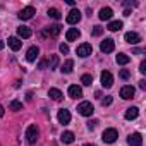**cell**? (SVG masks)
<instances>
[{
    "label": "cell",
    "mask_w": 146,
    "mask_h": 146,
    "mask_svg": "<svg viewBox=\"0 0 146 146\" xmlns=\"http://www.w3.org/2000/svg\"><path fill=\"white\" fill-rule=\"evenodd\" d=\"M134 93H136L134 86H124V88L120 90V96H122L124 100H131V98H134Z\"/></svg>",
    "instance_id": "9a60e30c"
},
{
    "label": "cell",
    "mask_w": 146,
    "mask_h": 146,
    "mask_svg": "<svg viewBox=\"0 0 146 146\" xmlns=\"http://www.w3.org/2000/svg\"><path fill=\"white\" fill-rule=\"evenodd\" d=\"M57 119H58V122L60 124H69L70 122V112L69 110H65V108H62V110H58V113H57Z\"/></svg>",
    "instance_id": "7c38bea8"
},
{
    "label": "cell",
    "mask_w": 146,
    "mask_h": 146,
    "mask_svg": "<svg viewBox=\"0 0 146 146\" xmlns=\"http://www.w3.org/2000/svg\"><path fill=\"white\" fill-rule=\"evenodd\" d=\"M58 33H60V26L58 24H53V26L46 28V35H50V36H57Z\"/></svg>",
    "instance_id": "d4e9b609"
},
{
    "label": "cell",
    "mask_w": 146,
    "mask_h": 146,
    "mask_svg": "<svg viewBox=\"0 0 146 146\" xmlns=\"http://www.w3.org/2000/svg\"><path fill=\"white\" fill-rule=\"evenodd\" d=\"M137 115H139V108L137 107H129L125 110V119L127 120H134V119H137Z\"/></svg>",
    "instance_id": "ffe728a7"
},
{
    "label": "cell",
    "mask_w": 146,
    "mask_h": 146,
    "mask_svg": "<svg viewBox=\"0 0 146 146\" xmlns=\"http://www.w3.org/2000/svg\"><path fill=\"white\" fill-rule=\"evenodd\" d=\"M110 103H112V96H107V98L102 100V105H103V107H108Z\"/></svg>",
    "instance_id": "d6a6232c"
},
{
    "label": "cell",
    "mask_w": 146,
    "mask_h": 146,
    "mask_svg": "<svg viewBox=\"0 0 146 146\" xmlns=\"http://www.w3.org/2000/svg\"><path fill=\"white\" fill-rule=\"evenodd\" d=\"M102 33H103V28H102V26H95V28H93V31H91V35H93V36H100Z\"/></svg>",
    "instance_id": "4dcf8cb0"
},
{
    "label": "cell",
    "mask_w": 146,
    "mask_h": 146,
    "mask_svg": "<svg viewBox=\"0 0 146 146\" xmlns=\"http://www.w3.org/2000/svg\"><path fill=\"white\" fill-rule=\"evenodd\" d=\"M125 41L127 43H131V45H137L139 41H141V36L136 33V31H129V33H125Z\"/></svg>",
    "instance_id": "5bb4252c"
},
{
    "label": "cell",
    "mask_w": 146,
    "mask_h": 146,
    "mask_svg": "<svg viewBox=\"0 0 146 146\" xmlns=\"http://www.w3.org/2000/svg\"><path fill=\"white\" fill-rule=\"evenodd\" d=\"M119 76H120L122 79H129V78H131V72H129L127 69H120V72H119Z\"/></svg>",
    "instance_id": "f546056e"
},
{
    "label": "cell",
    "mask_w": 146,
    "mask_h": 146,
    "mask_svg": "<svg viewBox=\"0 0 146 146\" xmlns=\"http://www.w3.org/2000/svg\"><path fill=\"white\" fill-rule=\"evenodd\" d=\"M38 136H40V131H38V127H36L35 124L28 125V129H26V141H28L29 144H35V143L38 141Z\"/></svg>",
    "instance_id": "6da1fadb"
},
{
    "label": "cell",
    "mask_w": 146,
    "mask_h": 146,
    "mask_svg": "<svg viewBox=\"0 0 146 146\" xmlns=\"http://www.w3.org/2000/svg\"><path fill=\"white\" fill-rule=\"evenodd\" d=\"M79 36H81V31L78 28H69L67 33H65V40L67 41H76Z\"/></svg>",
    "instance_id": "8fae6325"
},
{
    "label": "cell",
    "mask_w": 146,
    "mask_h": 146,
    "mask_svg": "<svg viewBox=\"0 0 146 146\" xmlns=\"http://www.w3.org/2000/svg\"><path fill=\"white\" fill-rule=\"evenodd\" d=\"M57 67H58V55H52V57H50V62H48V69L53 70V69H57Z\"/></svg>",
    "instance_id": "484cf974"
},
{
    "label": "cell",
    "mask_w": 146,
    "mask_h": 146,
    "mask_svg": "<svg viewBox=\"0 0 146 146\" xmlns=\"http://www.w3.org/2000/svg\"><path fill=\"white\" fill-rule=\"evenodd\" d=\"M81 83H83L84 86H91V83H93V76H91V74H83V76H81Z\"/></svg>",
    "instance_id": "f1b7e54d"
},
{
    "label": "cell",
    "mask_w": 146,
    "mask_h": 146,
    "mask_svg": "<svg viewBox=\"0 0 146 146\" xmlns=\"http://www.w3.org/2000/svg\"><path fill=\"white\" fill-rule=\"evenodd\" d=\"M58 50H60V53H64V55H65V53H69V46H67L65 43H62V45L58 46Z\"/></svg>",
    "instance_id": "1f68e13d"
},
{
    "label": "cell",
    "mask_w": 146,
    "mask_h": 146,
    "mask_svg": "<svg viewBox=\"0 0 146 146\" xmlns=\"http://www.w3.org/2000/svg\"><path fill=\"white\" fill-rule=\"evenodd\" d=\"M117 137H119V132H117V129H113V127L105 129L103 134H102V139H103L105 143H115Z\"/></svg>",
    "instance_id": "3957f363"
},
{
    "label": "cell",
    "mask_w": 146,
    "mask_h": 146,
    "mask_svg": "<svg viewBox=\"0 0 146 146\" xmlns=\"http://www.w3.org/2000/svg\"><path fill=\"white\" fill-rule=\"evenodd\" d=\"M81 11L79 9H72L69 14H67V17H65V21L69 23V24H78L79 21H81Z\"/></svg>",
    "instance_id": "8992f818"
},
{
    "label": "cell",
    "mask_w": 146,
    "mask_h": 146,
    "mask_svg": "<svg viewBox=\"0 0 146 146\" xmlns=\"http://www.w3.org/2000/svg\"><path fill=\"white\" fill-rule=\"evenodd\" d=\"M69 96H70V98H74V100L81 98V96H83V90H81V86H78V84L69 86Z\"/></svg>",
    "instance_id": "4fadbf2b"
},
{
    "label": "cell",
    "mask_w": 146,
    "mask_h": 146,
    "mask_svg": "<svg viewBox=\"0 0 146 146\" xmlns=\"http://www.w3.org/2000/svg\"><path fill=\"white\" fill-rule=\"evenodd\" d=\"M139 88H141V90H146V81H144V79L139 81Z\"/></svg>",
    "instance_id": "d590c367"
},
{
    "label": "cell",
    "mask_w": 146,
    "mask_h": 146,
    "mask_svg": "<svg viewBox=\"0 0 146 146\" xmlns=\"http://www.w3.org/2000/svg\"><path fill=\"white\" fill-rule=\"evenodd\" d=\"M115 60H117V64H119V65H125V64H129V62H131V57H129L127 53H119V55L115 57Z\"/></svg>",
    "instance_id": "603a6c76"
},
{
    "label": "cell",
    "mask_w": 146,
    "mask_h": 146,
    "mask_svg": "<svg viewBox=\"0 0 146 146\" xmlns=\"http://www.w3.org/2000/svg\"><path fill=\"white\" fill-rule=\"evenodd\" d=\"M122 28H124L122 21H110V23H108V29H110V31H120Z\"/></svg>",
    "instance_id": "cb8c5ba5"
},
{
    "label": "cell",
    "mask_w": 146,
    "mask_h": 146,
    "mask_svg": "<svg viewBox=\"0 0 146 146\" xmlns=\"http://www.w3.org/2000/svg\"><path fill=\"white\" fill-rule=\"evenodd\" d=\"M48 96L52 98V100H55V102H60L62 100V91L60 90H57V88H50V91H48Z\"/></svg>",
    "instance_id": "7402d4cb"
},
{
    "label": "cell",
    "mask_w": 146,
    "mask_h": 146,
    "mask_svg": "<svg viewBox=\"0 0 146 146\" xmlns=\"http://www.w3.org/2000/svg\"><path fill=\"white\" fill-rule=\"evenodd\" d=\"M78 112L83 115V117H91L93 112H95V107L91 105V102H81L78 105Z\"/></svg>",
    "instance_id": "7a4b0ae2"
},
{
    "label": "cell",
    "mask_w": 146,
    "mask_h": 146,
    "mask_svg": "<svg viewBox=\"0 0 146 146\" xmlns=\"http://www.w3.org/2000/svg\"><path fill=\"white\" fill-rule=\"evenodd\" d=\"M4 46H5V43H4L2 40H0V50H4Z\"/></svg>",
    "instance_id": "60d3db41"
},
{
    "label": "cell",
    "mask_w": 146,
    "mask_h": 146,
    "mask_svg": "<svg viewBox=\"0 0 146 146\" xmlns=\"http://www.w3.org/2000/svg\"><path fill=\"white\" fill-rule=\"evenodd\" d=\"M96 124H98V120H90V122H88V129L93 131V129L96 127Z\"/></svg>",
    "instance_id": "e575fe53"
},
{
    "label": "cell",
    "mask_w": 146,
    "mask_h": 146,
    "mask_svg": "<svg viewBox=\"0 0 146 146\" xmlns=\"http://www.w3.org/2000/svg\"><path fill=\"white\" fill-rule=\"evenodd\" d=\"M74 132H70V131H65V132H62V136H60V139H62V143L64 144H72L74 143Z\"/></svg>",
    "instance_id": "ac0fdd59"
},
{
    "label": "cell",
    "mask_w": 146,
    "mask_h": 146,
    "mask_svg": "<svg viewBox=\"0 0 146 146\" xmlns=\"http://www.w3.org/2000/svg\"><path fill=\"white\" fill-rule=\"evenodd\" d=\"M139 72H141V74H146V60L141 62V65H139Z\"/></svg>",
    "instance_id": "836d02e7"
},
{
    "label": "cell",
    "mask_w": 146,
    "mask_h": 146,
    "mask_svg": "<svg viewBox=\"0 0 146 146\" xmlns=\"http://www.w3.org/2000/svg\"><path fill=\"white\" fill-rule=\"evenodd\" d=\"M100 83H102L103 88H110V86L113 84V76L110 74L108 70H103V72H102V76H100Z\"/></svg>",
    "instance_id": "ba28073f"
},
{
    "label": "cell",
    "mask_w": 146,
    "mask_h": 146,
    "mask_svg": "<svg viewBox=\"0 0 146 146\" xmlns=\"http://www.w3.org/2000/svg\"><path fill=\"white\" fill-rule=\"evenodd\" d=\"M9 108L14 110V112H19V110H23V103H21L19 100H12V102L9 103Z\"/></svg>",
    "instance_id": "4316f807"
},
{
    "label": "cell",
    "mask_w": 146,
    "mask_h": 146,
    "mask_svg": "<svg viewBox=\"0 0 146 146\" xmlns=\"http://www.w3.org/2000/svg\"><path fill=\"white\" fill-rule=\"evenodd\" d=\"M38 55H40V48L35 45V46H29L28 48V52H26V60L28 62H35L36 58H38Z\"/></svg>",
    "instance_id": "30bf717a"
},
{
    "label": "cell",
    "mask_w": 146,
    "mask_h": 146,
    "mask_svg": "<svg viewBox=\"0 0 146 146\" xmlns=\"http://www.w3.org/2000/svg\"><path fill=\"white\" fill-rule=\"evenodd\" d=\"M127 144H129V146H143V136H141L139 132L129 134V136H127Z\"/></svg>",
    "instance_id": "9c48e42d"
},
{
    "label": "cell",
    "mask_w": 146,
    "mask_h": 146,
    "mask_svg": "<svg viewBox=\"0 0 146 146\" xmlns=\"http://www.w3.org/2000/svg\"><path fill=\"white\" fill-rule=\"evenodd\" d=\"M72 69H74V60H72V58H67V60L64 62V65H62L60 70L64 72V74H70Z\"/></svg>",
    "instance_id": "44dd1931"
},
{
    "label": "cell",
    "mask_w": 146,
    "mask_h": 146,
    "mask_svg": "<svg viewBox=\"0 0 146 146\" xmlns=\"http://www.w3.org/2000/svg\"><path fill=\"white\" fill-rule=\"evenodd\" d=\"M124 16H125V17H127V16H131V11H129V9H125V11H124Z\"/></svg>",
    "instance_id": "74e56055"
},
{
    "label": "cell",
    "mask_w": 146,
    "mask_h": 146,
    "mask_svg": "<svg viewBox=\"0 0 146 146\" xmlns=\"http://www.w3.org/2000/svg\"><path fill=\"white\" fill-rule=\"evenodd\" d=\"M112 16H113V11H112L110 7H103V9H100L98 17H100L102 21H110V19H112Z\"/></svg>",
    "instance_id": "2e32d148"
},
{
    "label": "cell",
    "mask_w": 146,
    "mask_h": 146,
    "mask_svg": "<svg viewBox=\"0 0 146 146\" xmlns=\"http://www.w3.org/2000/svg\"><path fill=\"white\" fill-rule=\"evenodd\" d=\"M45 67H46V62H45V60H41V62H40V69H45Z\"/></svg>",
    "instance_id": "8d00e7d4"
},
{
    "label": "cell",
    "mask_w": 146,
    "mask_h": 146,
    "mask_svg": "<svg viewBox=\"0 0 146 146\" xmlns=\"http://www.w3.org/2000/svg\"><path fill=\"white\" fill-rule=\"evenodd\" d=\"M7 41H9V46H11V50H14V52L21 50V46H23V41H21L19 38H16V36H11Z\"/></svg>",
    "instance_id": "e0dca14e"
},
{
    "label": "cell",
    "mask_w": 146,
    "mask_h": 146,
    "mask_svg": "<svg viewBox=\"0 0 146 146\" xmlns=\"http://www.w3.org/2000/svg\"><path fill=\"white\" fill-rule=\"evenodd\" d=\"M76 53H78L81 58H86V57H90V55L93 53V46H91V43H81V45L78 46Z\"/></svg>",
    "instance_id": "277c9868"
},
{
    "label": "cell",
    "mask_w": 146,
    "mask_h": 146,
    "mask_svg": "<svg viewBox=\"0 0 146 146\" xmlns=\"http://www.w3.org/2000/svg\"><path fill=\"white\" fill-rule=\"evenodd\" d=\"M84 146H95V144H93V143H88V144H84Z\"/></svg>",
    "instance_id": "b9f144b4"
},
{
    "label": "cell",
    "mask_w": 146,
    "mask_h": 146,
    "mask_svg": "<svg viewBox=\"0 0 146 146\" xmlns=\"http://www.w3.org/2000/svg\"><path fill=\"white\" fill-rule=\"evenodd\" d=\"M31 35H33V31H31L28 26H19V28H17V36H19V38H24V40H26V38H31Z\"/></svg>",
    "instance_id": "d6986e66"
},
{
    "label": "cell",
    "mask_w": 146,
    "mask_h": 146,
    "mask_svg": "<svg viewBox=\"0 0 146 146\" xmlns=\"http://www.w3.org/2000/svg\"><path fill=\"white\" fill-rule=\"evenodd\" d=\"M100 50H102L103 53H112V52L115 50V41H113L112 38H105V40L100 43Z\"/></svg>",
    "instance_id": "5b68a950"
},
{
    "label": "cell",
    "mask_w": 146,
    "mask_h": 146,
    "mask_svg": "<svg viewBox=\"0 0 146 146\" xmlns=\"http://www.w3.org/2000/svg\"><path fill=\"white\" fill-rule=\"evenodd\" d=\"M46 14H48V17H52V19H57V21H58V19L62 17V14H60V11H57V9H53V7H52V9H48V12H46Z\"/></svg>",
    "instance_id": "83f0119b"
},
{
    "label": "cell",
    "mask_w": 146,
    "mask_h": 146,
    "mask_svg": "<svg viewBox=\"0 0 146 146\" xmlns=\"http://www.w3.org/2000/svg\"><path fill=\"white\" fill-rule=\"evenodd\" d=\"M0 117H4V107L0 105Z\"/></svg>",
    "instance_id": "ab89813d"
},
{
    "label": "cell",
    "mask_w": 146,
    "mask_h": 146,
    "mask_svg": "<svg viewBox=\"0 0 146 146\" xmlns=\"http://www.w3.org/2000/svg\"><path fill=\"white\" fill-rule=\"evenodd\" d=\"M36 14V11H35V7H31V5H28V7H24L23 11H19V14H17V17L21 19V21H28V19H31L33 16Z\"/></svg>",
    "instance_id": "52a82bcc"
},
{
    "label": "cell",
    "mask_w": 146,
    "mask_h": 146,
    "mask_svg": "<svg viewBox=\"0 0 146 146\" xmlns=\"http://www.w3.org/2000/svg\"><path fill=\"white\" fill-rule=\"evenodd\" d=\"M134 52L136 53H144V50H141V48H134Z\"/></svg>",
    "instance_id": "f35d334b"
}]
</instances>
